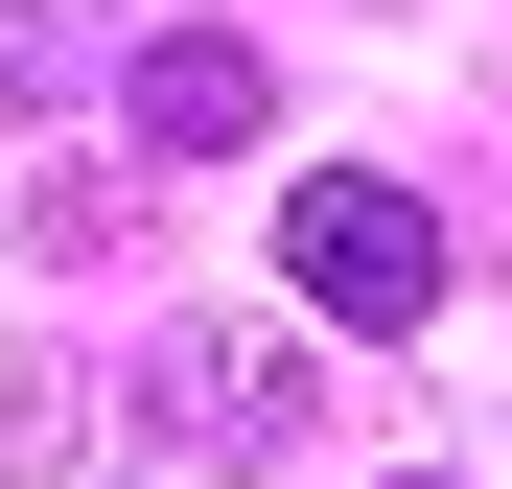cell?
Wrapping results in <instances>:
<instances>
[{"mask_svg": "<svg viewBox=\"0 0 512 489\" xmlns=\"http://www.w3.org/2000/svg\"><path fill=\"white\" fill-rule=\"evenodd\" d=\"M0 443H24V466H70V443H94V373H70V350H24V373H0Z\"/></svg>", "mask_w": 512, "mask_h": 489, "instance_id": "obj_5", "label": "cell"}, {"mask_svg": "<svg viewBox=\"0 0 512 489\" xmlns=\"http://www.w3.org/2000/svg\"><path fill=\"white\" fill-rule=\"evenodd\" d=\"M140 396H163L187 466H280V443H303V350H280L256 303H187V326L140 350Z\"/></svg>", "mask_w": 512, "mask_h": 489, "instance_id": "obj_2", "label": "cell"}, {"mask_svg": "<svg viewBox=\"0 0 512 489\" xmlns=\"http://www.w3.org/2000/svg\"><path fill=\"white\" fill-rule=\"evenodd\" d=\"M256 117H280V94H256L233 24H163V47H140V163H233Z\"/></svg>", "mask_w": 512, "mask_h": 489, "instance_id": "obj_3", "label": "cell"}, {"mask_svg": "<svg viewBox=\"0 0 512 489\" xmlns=\"http://www.w3.org/2000/svg\"><path fill=\"white\" fill-rule=\"evenodd\" d=\"M94 94V0H0V117H70Z\"/></svg>", "mask_w": 512, "mask_h": 489, "instance_id": "obj_4", "label": "cell"}, {"mask_svg": "<svg viewBox=\"0 0 512 489\" xmlns=\"http://www.w3.org/2000/svg\"><path fill=\"white\" fill-rule=\"evenodd\" d=\"M280 280L326 326H443V210L373 187V163H326V187H280Z\"/></svg>", "mask_w": 512, "mask_h": 489, "instance_id": "obj_1", "label": "cell"}]
</instances>
